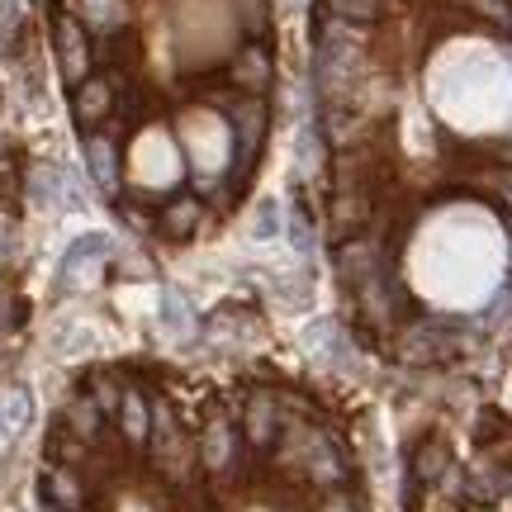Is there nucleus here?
<instances>
[{
    "label": "nucleus",
    "instance_id": "nucleus-1",
    "mask_svg": "<svg viewBox=\"0 0 512 512\" xmlns=\"http://www.w3.org/2000/svg\"><path fill=\"white\" fill-rule=\"evenodd\" d=\"M271 76H275V62L266 38H247L233 53V62H228V81L238 86V95H266L271 91Z\"/></svg>",
    "mask_w": 512,
    "mask_h": 512
},
{
    "label": "nucleus",
    "instance_id": "nucleus-2",
    "mask_svg": "<svg viewBox=\"0 0 512 512\" xmlns=\"http://www.w3.org/2000/svg\"><path fill=\"white\" fill-rule=\"evenodd\" d=\"M57 62H62V76L81 86L86 76H91V38L81 29V19L76 15H62L57 19Z\"/></svg>",
    "mask_w": 512,
    "mask_h": 512
},
{
    "label": "nucleus",
    "instance_id": "nucleus-3",
    "mask_svg": "<svg viewBox=\"0 0 512 512\" xmlns=\"http://www.w3.org/2000/svg\"><path fill=\"white\" fill-rule=\"evenodd\" d=\"M76 124L86 128V133H95V124L105 119V114H114V81L110 76H86L81 86H76Z\"/></svg>",
    "mask_w": 512,
    "mask_h": 512
},
{
    "label": "nucleus",
    "instance_id": "nucleus-4",
    "mask_svg": "<svg viewBox=\"0 0 512 512\" xmlns=\"http://www.w3.org/2000/svg\"><path fill=\"white\" fill-rule=\"evenodd\" d=\"M86 166H91L95 185L105 195H119V152H114V138L110 133H86Z\"/></svg>",
    "mask_w": 512,
    "mask_h": 512
},
{
    "label": "nucleus",
    "instance_id": "nucleus-5",
    "mask_svg": "<svg viewBox=\"0 0 512 512\" xmlns=\"http://www.w3.org/2000/svg\"><path fill=\"white\" fill-rule=\"evenodd\" d=\"M233 451H238V437H233L228 418L209 422V427H204V437H200V446H195V456H204V465H209L214 475H223V470L233 465Z\"/></svg>",
    "mask_w": 512,
    "mask_h": 512
},
{
    "label": "nucleus",
    "instance_id": "nucleus-6",
    "mask_svg": "<svg viewBox=\"0 0 512 512\" xmlns=\"http://www.w3.org/2000/svg\"><path fill=\"white\" fill-rule=\"evenodd\" d=\"M242 427H247V441H252V446H261V451L280 437V408H275L271 394H252L247 413H242Z\"/></svg>",
    "mask_w": 512,
    "mask_h": 512
},
{
    "label": "nucleus",
    "instance_id": "nucleus-7",
    "mask_svg": "<svg viewBox=\"0 0 512 512\" xmlns=\"http://www.w3.org/2000/svg\"><path fill=\"white\" fill-rule=\"evenodd\" d=\"M114 418H119V427H124V437L133 441V446H143L147 432H152V413H147V399L138 389H124V394H119Z\"/></svg>",
    "mask_w": 512,
    "mask_h": 512
},
{
    "label": "nucleus",
    "instance_id": "nucleus-8",
    "mask_svg": "<svg viewBox=\"0 0 512 512\" xmlns=\"http://www.w3.org/2000/svg\"><path fill=\"white\" fill-rule=\"evenodd\" d=\"M48 503H53L57 512H81L86 508V484H81L72 470L57 465L53 475H48Z\"/></svg>",
    "mask_w": 512,
    "mask_h": 512
},
{
    "label": "nucleus",
    "instance_id": "nucleus-9",
    "mask_svg": "<svg viewBox=\"0 0 512 512\" xmlns=\"http://www.w3.org/2000/svg\"><path fill=\"white\" fill-rule=\"evenodd\" d=\"M67 427L76 432V441L100 437V427H105V413H100V403H95L91 394H76V399L67 403Z\"/></svg>",
    "mask_w": 512,
    "mask_h": 512
},
{
    "label": "nucleus",
    "instance_id": "nucleus-10",
    "mask_svg": "<svg viewBox=\"0 0 512 512\" xmlns=\"http://www.w3.org/2000/svg\"><path fill=\"white\" fill-rule=\"evenodd\" d=\"M195 223H200V200H195L190 190H185V195H176V200L162 209V228L171 233V238H185Z\"/></svg>",
    "mask_w": 512,
    "mask_h": 512
},
{
    "label": "nucleus",
    "instance_id": "nucleus-11",
    "mask_svg": "<svg viewBox=\"0 0 512 512\" xmlns=\"http://www.w3.org/2000/svg\"><path fill=\"white\" fill-rule=\"evenodd\" d=\"M76 15L95 24V29H114V24H124L128 19V0H72Z\"/></svg>",
    "mask_w": 512,
    "mask_h": 512
},
{
    "label": "nucleus",
    "instance_id": "nucleus-12",
    "mask_svg": "<svg viewBox=\"0 0 512 512\" xmlns=\"http://www.w3.org/2000/svg\"><path fill=\"white\" fill-rule=\"evenodd\" d=\"M162 328L176 332V337H190V328H195V313H190V304L176 290L162 294Z\"/></svg>",
    "mask_w": 512,
    "mask_h": 512
},
{
    "label": "nucleus",
    "instance_id": "nucleus-13",
    "mask_svg": "<svg viewBox=\"0 0 512 512\" xmlns=\"http://www.w3.org/2000/svg\"><path fill=\"white\" fill-rule=\"evenodd\" d=\"M57 185H67V171L38 166V176H34V204L38 209H57V204H62V190H57Z\"/></svg>",
    "mask_w": 512,
    "mask_h": 512
},
{
    "label": "nucleus",
    "instance_id": "nucleus-14",
    "mask_svg": "<svg viewBox=\"0 0 512 512\" xmlns=\"http://www.w3.org/2000/svg\"><path fill=\"white\" fill-rule=\"evenodd\" d=\"M380 0H328L332 19H347V24H375L380 19Z\"/></svg>",
    "mask_w": 512,
    "mask_h": 512
},
{
    "label": "nucleus",
    "instance_id": "nucleus-15",
    "mask_svg": "<svg viewBox=\"0 0 512 512\" xmlns=\"http://www.w3.org/2000/svg\"><path fill=\"white\" fill-rule=\"evenodd\" d=\"M110 247H114V242L105 238V233H86V238L72 242V252H67V261H62V266H67V271H76V266H86V261H100Z\"/></svg>",
    "mask_w": 512,
    "mask_h": 512
},
{
    "label": "nucleus",
    "instance_id": "nucleus-16",
    "mask_svg": "<svg viewBox=\"0 0 512 512\" xmlns=\"http://www.w3.org/2000/svg\"><path fill=\"white\" fill-rule=\"evenodd\" d=\"M413 465H418V479H427V484H432V479L446 475V465H451V460H446V446H441V441H427Z\"/></svg>",
    "mask_w": 512,
    "mask_h": 512
},
{
    "label": "nucleus",
    "instance_id": "nucleus-17",
    "mask_svg": "<svg viewBox=\"0 0 512 512\" xmlns=\"http://www.w3.org/2000/svg\"><path fill=\"white\" fill-rule=\"evenodd\" d=\"M470 15L489 19V24H498V29H512V0H460Z\"/></svg>",
    "mask_w": 512,
    "mask_h": 512
},
{
    "label": "nucleus",
    "instance_id": "nucleus-18",
    "mask_svg": "<svg viewBox=\"0 0 512 512\" xmlns=\"http://www.w3.org/2000/svg\"><path fill=\"white\" fill-rule=\"evenodd\" d=\"M24 422H29V394L10 389L5 394V432H24Z\"/></svg>",
    "mask_w": 512,
    "mask_h": 512
},
{
    "label": "nucleus",
    "instance_id": "nucleus-19",
    "mask_svg": "<svg viewBox=\"0 0 512 512\" xmlns=\"http://www.w3.org/2000/svg\"><path fill=\"white\" fill-rule=\"evenodd\" d=\"M256 238H280L285 233V223H280V200H266L261 209H256Z\"/></svg>",
    "mask_w": 512,
    "mask_h": 512
},
{
    "label": "nucleus",
    "instance_id": "nucleus-20",
    "mask_svg": "<svg viewBox=\"0 0 512 512\" xmlns=\"http://www.w3.org/2000/svg\"><path fill=\"white\" fill-rule=\"evenodd\" d=\"M119 394H124L119 384H110V380H91V399L100 403V413H105V418H114V408H119Z\"/></svg>",
    "mask_w": 512,
    "mask_h": 512
},
{
    "label": "nucleus",
    "instance_id": "nucleus-21",
    "mask_svg": "<svg viewBox=\"0 0 512 512\" xmlns=\"http://www.w3.org/2000/svg\"><path fill=\"white\" fill-rule=\"evenodd\" d=\"M290 242H294V252H309L313 247V223L304 219V214H294L290 219Z\"/></svg>",
    "mask_w": 512,
    "mask_h": 512
},
{
    "label": "nucleus",
    "instance_id": "nucleus-22",
    "mask_svg": "<svg viewBox=\"0 0 512 512\" xmlns=\"http://www.w3.org/2000/svg\"><path fill=\"white\" fill-rule=\"evenodd\" d=\"M318 512H356V503H351L347 494H328L323 503H318Z\"/></svg>",
    "mask_w": 512,
    "mask_h": 512
},
{
    "label": "nucleus",
    "instance_id": "nucleus-23",
    "mask_svg": "<svg viewBox=\"0 0 512 512\" xmlns=\"http://www.w3.org/2000/svg\"><path fill=\"white\" fill-rule=\"evenodd\" d=\"M280 5H285V10H294V5H304V0H280Z\"/></svg>",
    "mask_w": 512,
    "mask_h": 512
}]
</instances>
